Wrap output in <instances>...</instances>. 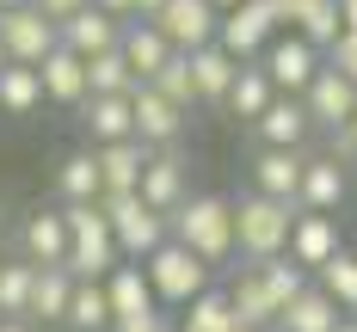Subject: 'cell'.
Instances as JSON below:
<instances>
[{
  "mask_svg": "<svg viewBox=\"0 0 357 332\" xmlns=\"http://www.w3.org/2000/svg\"><path fill=\"white\" fill-rule=\"evenodd\" d=\"M123 25H130V19H111L105 6H93V0H86V6H80L74 19H62V25H56V43H62V49H74L80 62H93V56L117 49Z\"/></svg>",
  "mask_w": 357,
  "mask_h": 332,
  "instance_id": "obj_14",
  "label": "cell"
},
{
  "mask_svg": "<svg viewBox=\"0 0 357 332\" xmlns=\"http://www.w3.org/2000/svg\"><path fill=\"white\" fill-rule=\"evenodd\" d=\"M56 197H62V203H99V197H105L99 154H93V148H80V154H68V160L56 166Z\"/></svg>",
  "mask_w": 357,
  "mask_h": 332,
  "instance_id": "obj_28",
  "label": "cell"
},
{
  "mask_svg": "<svg viewBox=\"0 0 357 332\" xmlns=\"http://www.w3.org/2000/svg\"><path fill=\"white\" fill-rule=\"evenodd\" d=\"M6 6H25V0H0V13H6Z\"/></svg>",
  "mask_w": 357,
  "mask_h": 332,
  "instance_id": "obj_49",
  "label": "cell"
},
{
  "mask_svg": "<svg viewBox=\"0 0 357 332\" xmlns=\"http://www.w3.org/2000/svg\"><path fill=\"white\" fill-rule=\"evenodd\" d=\"M154 25H160V37L173 43L178 56H191V49L215 43V25H222V13H215L210 0H167V6L154 13Z\"/></svg>",
  "mask_w": 357,
  "mask_h": 332,
  "instance_id": "obj_12",
  "label": "cell"
},
{
  "mask_svg": "<svg viewBox=\"0 0 357 332\" xmlns=\"http://www.w3.org/2000/svg\"><path fill=\"white\" fill-rule=\"evenodd\" d=\"M130 111H136V142L142 148H178L185 123H191V111H178L173 99H160L154 86H136L130 93Z\"/></svg>",
  "mask_w": 357,
  "mask_h": 332,
  "instance_id": "obj_15",
  "label": "cell"
},
{
  "mask_svg": "<svg viewBox=\"0 0 357 332\" xmlns=\"http://www.w3.org/2000/svg\"><path fill=\"white\" fill-rule=\"evenodd\" d=\"M99 210H105L111 221V240H117V253L136 258L142 264L160 240H173V228H167V216L154 210V203H142V191H105L99 197Z\"/></svg>",
  "mask_w": 357,
  "mask_h": 332,
  "instance_id": "obj_4",
  "label": "cell"
},
{
  "mask_svg": "<svg viewBox=\"0 0 357 332\" xmlns=\"http://www.w3.org/2000/svg\"><path fill=\"white\" fill-rule=\"evenodd\" d=\"M284 31H296L326 56V43L339 37V0H284Z\"/></svg>",
  "mask_w": 357,
  "mask_h": 332,
  "instance_id": "obj_25",
  "label": "cell"
},
{
  "mask_svg": "<svg viewBox=\"0 0 357 332\" xmlns=\"http://www.w3.org/2000/svg\"><path fill=\"white\" fill-rule=\"evenodd\" d=\"M19 258H31V264H68V216L62 210H31L19 221Z\"/></svg>",
  "mask_w": 357,
  "mask_h": 332,
  "instance_id": "obj_19",
  "label": "cell"
},
{
  "mask_svg": "<svg viewBox=\"0 0 357 332\" xmlns=\"http://www.w3.org/2000/svg\"><path fill=\"white\" fill-rule=\"evenodd\" d=\"M142 271H148V290H154L160 308H185L191 295H204L215 283V264H204V258L191 253V246H178V240H160L142 258Z\"/></svg>",
  "mask_w": 357,
  "mask_h": 332,
  "instance_id": "obj_3",
  "label": "cell"
},
{
  "mask_svg": "<svg viewBox=\"0 0 357 332\" xmlns=\"http://www.w3.org/2000/svg\"><path fill=\"white\" fill-rule=\"evenodd\" d=\"M278 99V86H271V74L259 68V62H241V74H234V86H228V99H222V111L228 117H241V123H252L259 111Z\"/></svg>",
  "mask_w": 357,
  "mask_h": 332,
  "instance_id": "obj_29",
  "label": "cell"
},
{
  "mask_svg": "<svg viewBox=\"0 0 357 332\" xmlns=\"http://www.w3.org/2000/svg\"><path fill=\"white\" fill-rule=\"evenodd\" d=\"M37 80H43V105H68V111H80L93 93H86V62L74 56V49H50L43 62H37Z\"/></svg>",
  "mask_w": 357,
  "mask_h": 332,
  "instance_id": "obj_17",
  "label": "cell"
},
{
  "mask_svg": "<svg viewBox=\"0 0 357 332\" xmlns=\"http://www.w3.org/2000/svg\"><path fill=\"white\" fill-rule=\"evenodd\" d=\"M99 283H105V301H111V332L136 326V320H148V314H160V301H154V290H148V271L136 264V258L111 264Z\"/></svg>",
  "mask_w": 357,
  "mask_h": 332,
  "instance_id": "obj_8",
  "label": "cell"
},
{
  "mask_svg": "<svg viewBox=\"0 0 357 332\" xmlns=\"http://www.w3.org/2000/svg\"><path fill=\"white\" fill-rule=\"evenodd\" d=\"M117 332H178V320H167V308H160V314H148L136 326H117Z\"/></svg>",
  "mask_w": 357,
  "mask_h": 332,
  "instance_id": "obj_42",
  "label": "cell"
},
{
  "mask_svg": "<svg viewBox=\"0 0 357 332\" xmlns=\"http://www.w3.org/2000/svg\"><path fill=\"white\" fill-rule=\"evenodd\" d=\"M210 6H215V13H228V6H241V0H210Z\"/></svg>",
  "mask_w": 357,
  "mask_h": 332,
  "instance_id": "obj_48",
  "label": "cell"
},
{
  "mask_svg": "<svg viewBox=\"0 0 357 332\" xmlns=\"http://www.w3.org/2000/svg\"><path fill=\"white\" fill-rule=\"evenodd\" d=\"M167 228H173L178 246H191L204 264H228L234 258V203L215 197V191H191L167 216Z\"/></svg>",
  "mask_w": 357,
  "mask_h": 332,
  "instance_id": "obj_1",
  "label": "cell"
},
{
  "mask_svg": "<svg viewBox=\"0 0 357 332\" xmlns=\"http://www.w3.org/2000/svg\"><path fill=\"white\" fill-rule=\"evenodd\" d=\"M252 136H259V148H308V136H314V123H308V111H302V99H289V93H278L271 105L252 117Z\"/></svg>",
  "mask_w": 357,
  "mask_h": 332,
  "instance_id": "obj_18",
  "label": "cell"
},
{
  "mask_svg": "<svg viewBox=\"0 0 357 332\" xmlns=\"http://www.w3.org/2000/svg\"><path fill=\"white\" fill-rule=\"evenodd\" d=\"M345 246V234H339V216H321V210H296V221H289V258L314 277L326 258Z\"/></svg>",
  "mask_w": 357,
  "mask_h": 332,
  "instance_id": "obj_16",
  "label": "cell"
},
{
  "mask_svg": "<svg viewBox=\"0 0 357 332\" xmlns=\"http://www.w3.org/2000/svg\"><path fill=\"white\" fill-rule=\"evenodd\" d=\"M142 80L130 74V62L117 56V49H105V56H93L86 62V93H111V99H130Z\"/></svg>",
  "mask_w": 357,
  "mask_h": 332,
  "instance_id": "obj_37",
  "label": "cell"
},
{
  "mask_svg": "<svg viewBox=\"0 0 357 332\" xmlns=\"http://www.w3.org/2000/svg\"><path fill=\"white\" fill-rule=\"evenodd\" d=\"M302 166H308V148H259V154H252V191L296 203Z\"/></svg>",
  "mask_w": 357,
  "mask_h": 332,
  "instance_id": "obj_21",
  "label": "cell"
},
{
  "mask_svg": "<svg viewBox=\"0 0 357 332\" xmlns=\"http://www.w3.org/2000/svg\"><path fill=\"white\" fill-rule=\"evenodd\" d=\"M31 277H37L31 258H0V320H25V308H31Z\"/></svg>",
  "mask_w": 357,
  "mask_h": 332,
  "instance_id": "obj_36",
  "label": "cell"
},
{
  "mask_svg": "<svg viewBox=\"0 0 357 332\" xmlns=\"http://www.w3.org/2000/svg\"><path fill=\"white\" fill-rule=\"evenodd\" d=\"M302 111H308V123H314V129L333 136V129H345V123H351L357 86H351L339 68H326V62H321V74H314V80H308V93H302Z\"/></svg>",
  "mask_w": 357,
  "mask_h": 332,
  "instance_id": "obj_13",
  "label": "cell"
},
{
  "mask_svg": "<svg viewBox=\"0 0 357 332\" xmlns=\"http://www.w3.org/2000/svg\"><path fill=\"white\" fill-rule=\"evenodd\" d=\"M289 221H296V203L265 197V191H247V197L234 203V258L289 253Z\"/></svg>",
  "mask_w": 357,
  "mask_h": 332,
  "instance_id": "obj_2",
  "label": "cell"
},
{
  "mask_svg": "<svg viewBox=\"0 0 357 332\" xmlns=\"http://www.w3.org/2000/svg\"><path fill=\"white\" fill-rule=\"evenodd\" d=\"M314 283L333 295L339 314H357V253H351V246H339V253L326 258L321 271H314Z\"/></svg>",
  "mask_w": 357,
  "mask_h": 332,
  "instance_id": "obj_34",
  "label": "cell"
},
{
  "mask_svg": "<svg viewBox=\"0 0 357 332\" xmlns=\"http://www.w3.org/2000/svg\"><path fill=\"white\" fill-rule=\"evenodd\" d=\"M142 86H154L160 99H173L178 111H197V80H191V56H167V68L154 74V80H142Z\"/></svg>",
  "mask_w": 357,
  "mask_h": 332,
  "instance_id": "obj_38",
  "label": "cell"
},
{
  "mask_svg": "<svg viewBox=\"0 0 357 332\" xmlns=\"http://www.w3.org/2000/svg\"><path fill=\"white\" fill-rule=\"evenodd\" d=\"M351 197V166L333 160V154H308L302 166V184H296V210H321V216H339Z\"/></svg>",
  "mask_w": 357,
  "mask_h": 332,
  "instance_id": "obj_10",
  "label": "cell"
},
{
  "mask_svg": "<svg viewBox=\"0 0 357 332\" xmlns=\"http://www.w3.org/2000/svg\"><path fill=\"white\" fill-rule=\"evenodd\" d=\"M252 264H259L265 290H271V301H278V314H284L289 301H296V295H302L308 283H314V277H308V271H302V264H296L289 253H278V258H252Z\"/></svg>",
  "mask_w": 357,
  "mask_h": 332,
  "instance_id": "obj_35",
  "label": "cell"
},
{
  "mask_svg": "<svg viewBox=\"0 0 357 332\" xmlns=\"http://www.w3.org/2000/svg\"><path fill=\"white\" fill-rule=\"evenodd\" d=\"M284 31V0H241V6H228L222 13V25H215V43L234 56V62H259L265 56V43Z\"/></svg>",
  "mask_w": 357,
  "mask_h": 332,
  "instance_id": "obj_6",
  "label": "cell"
},
{
  "mask_svg": "<svg viewBox=\"0 0 357 332\" xmlns=\"http://www.w3.org/2000/svg\"><path fill=\"white\" fill-rule=\"evenodd\" d=\"M62 216H68V271L74 277H105L111 264H123L99 203H62Z\"/></svg>",
  "mask_w": 357,
  "mask_h": 332,
  "instance_id": "obj_5",
  "label": "cell"
},
{
  "mask_svg": "<svg viewBox=\"0 0 357 332\" xmlns=\"http://www.w3.org/2000/svg\"><path fill=\"white\" fill-rule=\"evenodd\" d=\"M31 6L43 13V19H50V25H62V19H74V13H80L86 0H31Z\"/></svg>",
  "mask_w": 357,
  "mask_h": 332,
  "instance_id": "obj_41",
  "label": "cell"
},
{
  "mask_svg": "<svg viewBox=\"0 0 357 332\" xmlns=\"http://www.w3.org/2000/svg\"><path fill=\"white\" fill-rule=\"evenodd\" d=\"M178 332H241L228 290H215V283H210L204 295H191V301L178 308Z\"/></svg>",
  "mask_w": 357,
  "mask_h": 332,
  "instance_id": "obj_30",
  "label": "cell"
},
{
  "mask_svg": "<svg viewBox=\"0 0 357 332\" xmlns=\"http://www.w3.org/2000/svg\"><path fill=\"white\" fill-rule=\"evenodd\" d=\"M339 31H357V0H339Z\"/></svg>",
  "mask_w": 357,
  "mask_h": 332,
  "instance_id": "obj_44",
  "label": "cell"
},
{
  "mask_svg": "<svg viewBox=\"0 0 357 332\" xmlns=\"http://www.w3.org/2000/svg\"><path fill=\"white\" fill-rule=\"evenodd\" d=\"M321 62H326V56L314 49V43H302L296 31H278L271 43H265V56H259V68L271 74V86L289 93V99H302V93H308V80L321 74Z\"/></svg>",
  "mask_w": 357,
  "mask_h": 332,
  "instance_id": "obj_7",
  "label": "cell"
},
{
  "mask_svg": "<svg viewBox=\"0 0 357 332\" xmlns=\"http://www.w3.org/2000/svg\"><path fill=\"white\" fill-rule=\"evenodd\" d=\"M351 253H357V246H351Z\"/></svg>",
  "mask_w": 357,
  "mask_h": 332,
  "instance_id": "obj_52",
  "label": "cell"
},
{
  "mask_svg": "<svg viewBox=\"0 0 357 332\" xmlns=\"http://www.w3.org/2000/svg\"><path fill=\"white\" fill-rule=\"evenodd\" d=\"M0 332H31V320H0Z\"/></svg>",
  "mask_w": 357,
  "mask_h": 332,
  "instance_id": "obj_46",
  "label": "cell"
},
{
  "mask_svg": "<svg viewBox=\"0 0 357 332\" xmlns=\"http://www.w3.org/2000/svg\"><path fill=\"white\" fill-rule=\"evenodd\" d=\"M0 43H6V62L37 68V62L56 49V25H50L31 0H25V6H6V13H0Z\"/></svg>",
  "mask_w": 357,
  "mask_h": 332,
  "instance_id": "obj_11",
  "label": "cell"
},
{
  "mask_svg": "<svg viewBox=\"0 0 357 332\" xmlns=\"http://www.w3.org/2000/svg\"><path fill=\"white\" fill-rule=\"evenodd\" d=\"M142 203H154L160 216H173L178 203L191 197V160L178 148H148V166H142Z\"/></svg>",
  "mask_w": 357,
  "mask_h": 332,
  "instance_id": "obj_9",
  "label": "cell"
},
{
  "mask_svg": "<svg viewBox=\"0 0 357 332\" xmlns=\"http://www.w3.org/2000/svg\"><path fill=\"white\" fill-rule=\"evenodd\" d=\"M80 129H86V148L130 142V136H136V111H130V99H111V93H93V99L80 105Z\"/></svg>",
  "mask_w": 357,
  "mask_h": 332,
  "instance_id": "obj_22",
  "label": "cell"
},
{
  "mask_svg": "<svg viewBox=\"0 0 357 332\" xmlns=\"http://www.w3.org/2000/svg\"><path fill=\"white\" fill-rule=\"evenodd\" d=\"M228 301H234V320L252 332H278V301H271V290H265V277H259V264H241L234 277H228Z\"/></svg>",
  "mask_w": 357,
  "mask_h": 332,
  "instance_id": "obj_20",
  "label": "cell"
},
{
  "mask_svg": "<svg viewBox=\"0 0 357 332\" xmlns=\"http://www.w3.org/2000/svg\"><path fill=\"white\" fill-rule=\"evenodd\" d=\"M0 111H6V117L43 111V80H37V68H25V62H6V68H0Z\"/></svg>",
  "mask_w": 357,
  "mask_h": 332,
  "instance_id": "obj_33",
  "label": "cell"
},
{
  "mask_svg": "<svg viewBox=\"0 0 357 332\" xmlns=\"http://www.w3.org/2000/svg\"><path fill=\"white\" fill-rule=\"evenodd\" d=\"M99 154V179H105V191H136L142 184V166H148V148L130 136V142H105L93 148Z\"/></svg>",
  "mask_w": 357,
  "mask_h": 332,
  "instance_id": "obj_31",
  "label": "cell"
},
{
  "mask_svg": "<svg viewBox=\"0 0 357 332\" xmlns=\"http://www.w3.org/2000/svg\"><path fill=\"white\" fill-rule=\"evenodd\" d=\"M160 6H167V0H136V19H154Z\"/></svg>",
  "mask_w": 357,
  "mask_h": 332,
  "instance_id": "obj_45",
  "label": "cell"
},
{
  "mask_svg": "<svg viewBox=\"0 0 357 332\" xmlns=\"http://www.w3.org/2000/svg\"><path fill=\"white\" fill-rule=\"evenodd\" d=\"M234 74L241 62L222 49V43H204V49H191V80H197V105H222L228 99V86H234Z\"/></svg>",
  "mask_w": 357,
  "mask_h": 332,
  "instance_id": "obj_26",
  "label": "cell"
},
{
  "mask_svg": "<svg viewBox=\"0 0 357 332\" xmlns=\"http://www.w3.org/2000/svg\"><path fill=\"white\" fill-rule=\"evenodd\" d=\"M326 68H339L357 86V31H339L333 43H326Z\"/></svg>",
  "mask_w": 357,
  "mask_h": 332,
  "instance_id": "obj_39",
  "label": "cell"
},
{
  "mask_svg": "<svg viewBox=\"0 0 357 332\" xmlns=\"http://www.w3.org/2000/svg\"><path fill=\"white\" fill-rule=\"evenodd\" d=\"M117 56L130 62V74H136V80H154V74L167 68L173 43L160 37V25H154V19H130V25H123V37H117Z\"/></svg>",
  "mask_w": 357,
  "mask_h": 332,
  "instance_id": "obj_23",
  "label": "cell"
},
{
  "mask_svg": "<svg viewBox=\"0 0 357 332\" xmlns=\"http://www.w3.org/2000/svg\"><path fill=\"white\" fill-rule=\"evenodd\" d=\"M339 320H345V314L333 308V295H326L321 283H308V290H302L284 314H278V332H333Z\"/></svg>",
  "mask_w": 357,
  "mask_h": 332,
  "instance_id": "obj_27",
  "label": "cell"
},
{
  "mask_svg": "<svg viewBox=\"0 0 357 332\" xmlns=\"http://www.w3.org/2000/svg\"><path fill=\"white\" fill-rule=\"evenodd\" d=\"M333 332H357V314H345V320H339V326H333Z\"/></svg>",
  "mask_w": 357,
  "mask_h": 332,
  "instance_id": "obj_47",
  "label": "cell"
},
{
  "mask_svg": "<svg viewBox=\"0 0 357 332\" xmlns=\"http://www.w3.org/2000/svg\"><path fill=\"white\" fill-rule=\"evenodd\" d=\"M333 160H345V166H357V111L345 129H333Z\"/></svg>",
  "mask_w": 357,
  "mask_h": 332,
  "instance_id": "obj_40",
  "label": "cell"
},
{
  "mask_svg": "<svg viewBox=\"0 0 357 332\" xmlns=\"http://www.w3.org/2000/svg\"><path fill=\"white\" fill-rule=\"evenodd\" d=\"M68 295H74V271H68V264H37L25 320H31V326H62V314H68Z\"/></svg>",
  "mask_w": 357,
  "mask_h": 332,
  "instance_id": "obj_24",
  "label": "cell"
},
{
  "mask_svg": "<svg viewBox=\"0 0 357 332\" xmlns=\"http://www.w3.org/2000/svg\"><path fill=\"white\" fill-rule=\"evenodd\" d=\"M0 68H6V43H0Z\"/></svg>",
  "mask_w": 357,
  "mask_h": 332,
  "instance_id": "obj_50",
  "label": "cell"
},
{
  "mask_svg": "<svg viewBox=\"0 0 357 332\" xmlns=\"http://www.w3.org/2000/svg\"><path fill=\"white\" fill-rule=\"evenodd\" d=\"M62 326L68 332H111V301H105V283H99V277H74Z\"/></svg>",
  "mask_w": 357,
  "mask_h": 332,
  "instance_id": "obj_32",
  "label": "cell"
},
{
  "mask_svg": "<svg viewBox=\"0 0 357 332\" xmlns=\"http://www.w3.org/2000/svg\"><path fill=\"white\" fill-rule=\"evenodd\" d=\"M93 6H105L111 19H136V0H93Z\"/></svg>",
  "mask_w": 357,
  "mask_h": 332,
  "instance_id": "obj_43",
  "label": "cell"
},
{
  "mask_svg": "<svg viewBox=\"0 0 357 332\" xmlns=\"http://www.w3.org/2000/svg\"><path fill=\"white\" fill-rule=\"evenodd\" d=\"M241 332H252V326H241Z\"/></svg>",
  "mask_w": 357,
  "mask_h": 332,
  "instance_id": "obj_51",
  "label": "cell"
}]
</instances>
